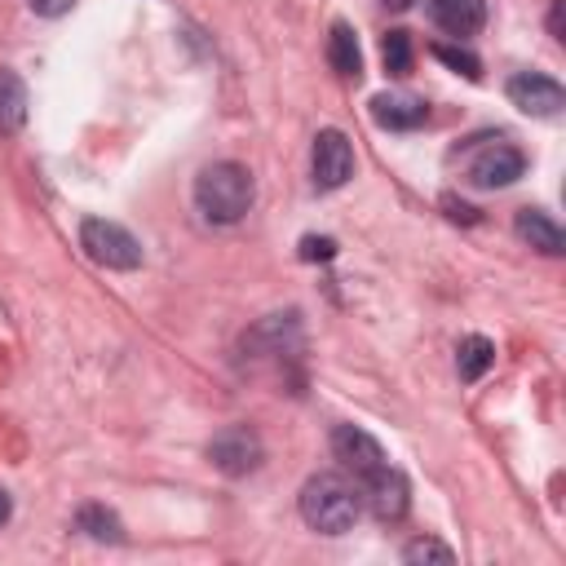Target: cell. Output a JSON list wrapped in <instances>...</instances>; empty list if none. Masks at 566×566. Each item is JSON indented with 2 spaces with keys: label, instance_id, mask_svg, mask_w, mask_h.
Returning a JSON list of instances; mask_svg holds the SVG:
<instances>
[{
  "label": "cell",
  "instance_id": "1",
  "mask_svg": "<svg viewBox=\"0 0 566 566\" xmlns=\"http://www.w3.org/2000/svg\"><path fill=\"white\" fill-rule=\"evenodd\" d=\"M256 199V181L243 164L234 159H217V164H203L199 177H195V208L203 221L212 226H234L248 217Z\"/></svg>",
  "mask_w": 566,
  "mask_h": 566
},
{
  "label": "cell",
  "instance_id": "2",
  "mask_svg": "<svg viewBox=\"0 0 566 566\" xmlns=\"http://www.w3.org/2000/svg\"><path fill=\"white\" fill-rule=\"evenodd\" d=\"M358 513H363V491H354V482L345 473H314L301 486V517L318 535L354 531Z\"/></svg>",
  "mask_w": 566,
  "mask_h": 566
},
{
  "label": "cell",
  "instance_id": "3",
  "mask_svg": "<svg viewBox=\"0 0 566 566\" xmlns=\"http://www.w3.org/2000/svg\"><path fill=\"white\" fill-rule=\"evenodd\" d=\"M80 248L88 261H97L106 270H137L142 265V243L133 239V230H124L119 221H106V217L80 221Z\"/></svg>",
  "mask_w": 566,
  "mask_h": 566
},
{
  "label": "cell",
  "instance_id": "4",
  "mask_svg": "<svg viewBox=\"0 0 566 566\" xmlns=\"http://www.w3.org/2000/svg\"><path fill=\"white\" fill-rule=\"evenodd\" d=\"M208 460L226 473V478H248L261 469L265 460V442L252 424H226L212 442H208Z\"/></svg>",
  "mask_w": 566,
  "mask_h": 566
},
{
  "label": "cell",
  "instance_id": "5",
  "mask_svg": "<svg viewBox=\"0 0 566 566\" xmlns=\"http://www.w3.org/2000/svg\"><path fill=\"white\" fill-rule=\"evenodd\" d=\"M522 172H526V155H522L517 146H509V142L495 137L491 146H482V150L469 159L464 181H469L473 190H504V186H513Z\"/></svg>",
  "mask_w": 566,
  "mask_h": 566
},
{
  "label": "cell",
  "instance_id": "6",
  "mask_svg": "<svg viewBox=\"0 0 566 566\" xmlns=\"http://www.w3.org/2000/svg\"><path fill=\"white\" fill-rule=\"evenodd\" d=\"M310 172L318 190H340L354 177V146L340 128H318L314 150H310Z\"/></svg>",
  "mask_w": 566,
  "mask_h": 566
},
{
  "label": "cell",
  "instance_id": "7",
  "mask_svg": "<svg viewBox=\"0 0 566 566\" xmlns=\"http://www.w3.org/2000/svg\"><path fill=\"white\" fill-rule=\"evenodd\" d=\"M504 93H509V102H513L522 115H535V119H553V115H562V106H566V88H562L553 75H539V71H517V75H509Z\"/></svg>",
  "mask_w": 566,
  "mask_h": 566
},
{
  "label": "cell",
  "instance_id": "8",
  "mask_svg": "<svg viewBox=\"0 0 566 566\" xmlns=\"http://www.w3.org/2000/svg\"><path fill=\"white\" fill-rule=\"evenodd\" d=\"M332 455H336V464H340L345 473H354L358 482H363L367 473H376L380 464H389V460H385V447H380L367 429H358V424H336V429H332Z\"/></svg>",
  "mask_w": 566,
  "mask_h": 566
},
{
  "label": "cell",
  "instance_id": "9",
  "mask_svg": "<svg viewBox=\"0 0 566 566\" xmlns=\"http://www.w3.org/2000/svg\"><path fill=\"white\" fill-rule=\"evenodd\" d=\"M301 345V314L287 310V314H265L252 332H243V354L252 358H279V354H292Z\"/></svg>",
  "mask_w": 566,
  "mask_h": 566
},
{
  "label": "cell",
  "instance_id": "10",
  "mask_svg": "<svg viewBox=\"0 0 566 566\" xmlns=\"http://www.w3.org/2000/svg\"><path fill=\"white\" fill-rule=\"evenodd\" d=\"M363 500L380 522H398L411 504V491H407V478L394 464H380L376 473L363 478Z\"/></svg>",
  "mask_w": 566,
  "mask_h": 566
},
{
  "label": "cell",
  "instance_id": "11",
  "mask_svg": "<svg viewBox=\"0 0 566 566\" xmlns=\"http://www.w3.org/2000/svg\"><path fill=\"white\" fill-rule=\"evenodd\" d=\"M371 119L389 133H411L429 119V102L411 97V93H376L371 97Z\"/></svg>",
  "mask_w": 566,
  "mask_h": 566
},
{
  "label": "cell",
  "instance_id": "12",
  "mask_svg": "<svg viewBox=\"0 0 566 566\" xmlns=\"http://www.w3.org/2000/svg\"><path fill=\"white\" fill-rule=\"evenodd\" d=\"M429 18L438 31L464 40V35H478L482 22H486V0H429Z\"/></svg>",
  "mask_w": 566,
  "mask_h": 566
},
{
  "label": "cell",
  "instance_id": "13",
  "mask_svg": "<svg viewBox=\"0 0 566 566\" xmlns=\"http://www.w3.org/2000/svg\"><path fill=\"white\" fill-rule=\"evenodd\" d=\"M513 230H517L522 243H531V248L544 252V256H562V252H566V234H562V226H557L548 212H539V208H517Z\"/></svg>",
  "mask_w": 566,
  "mask_h": 566
},
{
  "label": "cell",
  "instance_id": "14",
  "mask_svg": "<svg viewBox=\"0 0 566 566\" xmlns=\"http://www.w3.org/2000/svg\"><path fill=\"white\" fill-rule=\"evenodd\" d=\"M327 62L340 80H358L363 75V49H358V35L349 22H332L327 31Z\"/></svg>",
  "mask_w": 566,
  "mask_h": 566
},
{
  "label": "cell",
  "instance_id": "15",
  "mask_svg": "<svg viewBox=\"0 0 566 566\" xmlns=\"http://www.w3.org/2000/svg\"><path fill=\"white\" fill-rule=\"evenodd\" d=\"M27 124V84L18 71L0 66V137H13Z\"/></svg>",
  "mask_w": 566,
  "mask_h": 566
},
{
  "label": "cell",
  "instance_id": "16",
  "mask_svg": "<svg viewBox=\"0 0 566 566\" xmlns=\"http://www.w3.org/2000/svg\"><path fill=\"white\" fill-rule=\"evenodd\" d=\"M75 531H84V535L97 539V544H119V539H124V522H119V513L106 509V504H80Z\"/></svg>",
  "mask_w": 566,
  "mask_h": 566
},
{
  "label": "cell",
  "instance_id": "17",
  "mask_svg": "<svg viewBox=\"0 0 566 566\" xmlns=\"http://www.w3.org/2000/svg\"><path fill=\"white\" fill-rule=\"evenodd\" d=\"M491 363H495V345L486 336H464L455 345V371H460V380H482L491 371Z\"/></svg>",
  "mask_w": 566,
  "mask_h": 566
},
{
  "label": "cell",
  "instance_id": "18",
  "mask_svg": "<svg viewBox=\"0 0 566 566\" xmlns=\"http://www.w3.org/2000/svg\"><path fill=\"white\" fill-rule=\"evenodd\" d=\"M380 57H385V71H389V75H407V71H411V57H416L411 35H407L402 27L385 31V40H380Z\"/></svg>",
  "mask_w": 566,
  "mask_h": 566
},
{
  "label": "cell",
  "instance_id": "19",
  "mask_svg": "<svg viewBox=\"0 0 566 566\" xmlns=\"http://www.w3.org/2000/svg\"><path fill=\"white\" fill-rule=\"evenodd\" d=\"M402 562H411V566H416V562H438V566H451V562H455V553H451L442 539H429V535H424V539H411V544L402 548Z\"/></svg>",
  "mask_w": 566,
  "mask_h": 566
},
{
  "label": "cell",
  "instance_id": "20",
  "mask_svg": "<svg viewBox=\"0 0 566 566\" xmlns=\"http://www.w3.org/2000/svg\"><path fill=\"white\" fill-rule=\"evenodd\" d=\"M433 57H438V62H447L451 71L469 75V80H478V75H482V66H478V57H473L469 49H455V44H433Z\"/></svg>",
  "mask_w": 566,
  "mask_h": 566
},
{
  "label": "cell",
  "instance_id": "21",
  "mask_svg": "<svg viewBox=\"0 0 566 566\" xmlns=\"http://www.w3.org/2000/svg\"><path fill=\"white\" fill-rule=\"evenodd\" d=\"M332 256H336V239H327V234L301 239V261H332Z\"/></svg>",
  "mask_w": 566,
  "mask_h": 566
},
{
  "label": "cell",
  "instance_id": "22",
  "mask_svg": "<svg viewBox=\"0 0 566 566\" xmlns=\"http://www.w3.org/2000/svg\"><path fill=\"white\" fill-rule=\"evenodd\" d=\"M442 208H447V217H451V221H464V226H473V221H478V208L460 203L455 195H442Z\"/></svg>",
  "mask_w": 566,
  "mask_h": 566
},
{
  "label": "cell",
  "instance_id": "23",
  "mask_svg": "<svg viewBox=\"0 0 566 566\" xmlns=\"http://www.w3.org/2000/svg\"><path fill=\"white\" fill-rule=\"evenodd\" d=\"M27 4H31V13H40V18H62V13H71L75 0H27Z\"/></svg>",
  "mask_w": 566,
  "mask_h": 566
},
{
  "label": "cell",
  "instance_id": "24",
  "mask_svg": "<svg viewBox=\"0 0 566 566\" xmlns=\"http://www.w3.org/2000/svg\"><path fill=\"white\" fill-rule=\"evenodd\" d=\"M548 31L562 40V0H553V9H548Z\"/></svg>",
  "mask_w": 566,
  "mask_h": 566
},
{
  "label": "cell",
  "instance_id": "25",
  "mask_svg": "<svg viewBox=\"0 0 566 566\" xmlns=\"http://www.w3.org/2000/svg\"><path fill=\"white\" fill-rule=\"evenodd\" d=\"M9 517H13V500H9V491L0 486V526H4Z\"/></svg>",
  "mask_w": 566,
  "mask_h": 566
},
{
  "label": "cell",
  "instance_id": "26",
  "mask_svg": "<svg viewBox=\"0 0 566 566\" xmlns=\"http://www.w3.org/2000/svg\"><path fill=\"white\" fill-rule=\"evenodd\" d=\"M380 4H389V9H411L416 0H380Z\"/></svg>",
  "mask_w": 566,
  "mask_h": 566
}]
</instances>
